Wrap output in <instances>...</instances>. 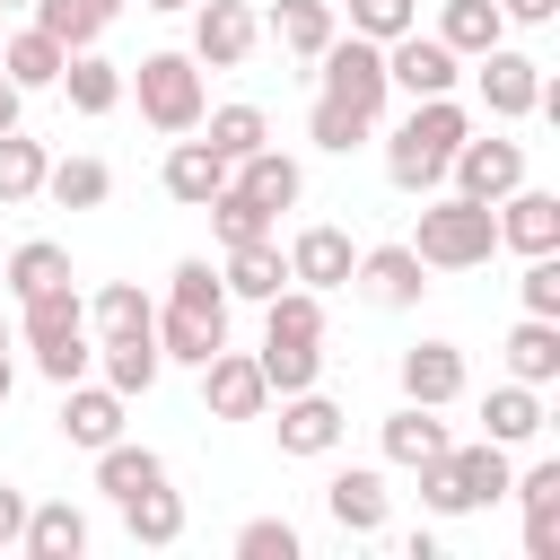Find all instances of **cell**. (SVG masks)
<instances>
[{"label":"cell","mask_w":560,"mask_h":560,"mask_svg":"<svg viewBox=\"0 0 560 560\" xmlns=\"http://www.w3.org/2000/svg\"><path fill=\"white\" fill-rule=\"evenodd\" d=\"M201 140L236 166V158H254V149L271 140V114H262V105H245V96H236V105H210V114H201Z\"/></svg>","instance_id":"cell-36"},{"label":"cell","mask_w":560,"mask_h":560,"mask_svg":"<svg viewBox=\"0 0 560 560\" xmlns=\"http://www.w3.org/2000/svg\"><path fill=\"white\" fill-rule=\"evenodd\" d=\"M525 560H560V508L525 516Z\"/></svg>","instance_id":"cell-49"},{"label":"cell","mask_w":560,"mask_h":560,"mask_svg":"<svg viewBox=\"0 0 560 560\" xmlns=\"http://www.w3.org/2000/svg\"><path fill=\"white\" fill-rule=\"evenodd\" d=\"M262 35L289 52V61H315L332 35H341V9L332 0H271V18H262Z\"/></svg>","instance_id":"cell-23"},{"label":"cell","mask_w":560,"mask_h":560,"mask_svg":"<svg viewBox=\"0 0 560 560\" xmlns=\"http://www.w3.org/2000/svg\"><path fill=\"white\" fill-rule=\"evenodd\" d=\"M105 192H114V166L105 158H52L44 166V201L52 210H105Z\"/></svg>","instance_id":"cell-32"},{"label":"cell","mask_w":560,"mask_h":560,"mask_svg":"<svg viewBox=\"0 0 560 560\" xmlns=\"http://www.w3.org/2000/svg\"><path fill=\"white\" fill-rule=\"evenodd\" d=\"M61 438H70L79 455L114 446V438H122V394H114L105 376H96V385H88V376H79V385H61Z\"/></svg>","instance_id":"cell-18"},{"label":"cell","mask_w":560,"mask_h":560,"mask_svg":"<svg viewBox=\"0 0 560 560\" xmlns=\"http://www.w3.org/2000/svg\"><path fill=\"white\" fill-rule=\"evenodd\" d=\"M26 560H79L88 551V516L70 499H26V534H18Z\"/></svg>","instance_id":"cell-25"},{"label":"cell","mask_w":560,"mask_h":560,"mask_svg":"<svg viewBox=\"0 0 560 560\" xmlns=\"http://www.w3.org/2000/svg\"><path fill=\"white\" fill-rule=\"evenodd\" d=\"M61 61H70V52H61L35 18H26V26H0V70H9L26 96H35V88H52V79H61Z\"/></svg>","instance_id":"cell-28"},{"label":"cell","mask_w":560,"mask_h":560,"mask_svg":"<svg viewBox=\"0 0 560 560\" xmlns=\"http://www.w3.org/2000/svg\"><path fill=\"white\" fill-rule=\"evenodd\" d=\"M158 184H166V201H184V210H201L219 184H228V158L210 149V140H166V166H158Z\"/></svg>","instance_id":"cell-21"},{"label":"cell","mask_w":560,"mask_h":560,"mask_svg":"<svg viewBox=\"0 0 560 560\" xmlns=\"http://www.w3.org/2000/svg\"><path fill=\"white\" fill-rule=\"evenodd\" d=\"M122 534H131V542H149V551L184 542V490H175V481H158V490H140V499H122Z\"/></svg>","instance_id":"cell-34"},{"label":"cell","mask_w":560,"mask_h":560,"mask_svg":"<svg viewBox=\"0 0 560 560\" xmlns=\"http://www.w3.org/2000/svg\"><path fill=\"white\" fill-rule=\"evenodd\" d=\"M166 306L228 324V280H219V262H210V254H184V262H175V280H166Z\"/></svg>","instance_id":"cell-39"},{"label":"cell","mask_w":560,"mask_h":560,"mask_svg":"<svg viewBox=\"0 0 560 560\" xmlns=\"http://www.w3.org/2000/svg\"><path fill=\"white\" fill-rule=\"evenodd\" d=\"M446 184H455L464 201L516 192V184H525V140H508V131H464V149L446 158Z\"/></svg>","instance_id":"cell-7"},{"label":"cell","mask_w":560,"mask_h":560,"mask_svg":"<svg viewBox=\"0 0 560 560\" xmlns=\"http://www.w3.org/2000/svg\"><path fill=\"white\" fill-rule=\"evenodd\" d=\"M18 534H26V490L0 481V551H18Z\"/></svg>","instance_id":"cell-50"},{"label":"cell","mask_w":560,"mask_h":560,"mask_svg":"<svg viewBox=\"0 0 560 560\" xmlns=\"http://www.w3.org/2000/svg\"><path fill=\"white\" fill-rule=\"evenodd\" d=\"M508 490L525 499V516H542V508H560V464H525V472H508Z\"/></svg>","instance_id":"cell-48"},{"label":"cell","mask_w":560,"mask_h":560,"mask_svg":"<svg viewBox=\"0 0 560 560\" xmlns=\"http://www.w3.org/2000/svg\"><path fill=\"white\" fill-rule=\"evenodd\" d=\"M376 446H385V464H402V472H420V464H438L446 446H455V429L429 411V402H402V411H385V429H376Z\"/></svg>","instance_id":"cell-20"},{"label":"cell","mask_w":560,"mask_h":560,"mask_svg":"<svg viewBox=\"0 0 560 560\" xmlns=\"http://www.w3.org/2000/svg\"><path fill=\"white\" fill-rule=\"evenodd\" d=\"M96 376H105L122 402H131V394H149V385L166 376V359H158V332H149V324H140V332H105V341H96Z\"/></svg>","instance_id":"cell-22"},{"label":"cell","mask_w":560,"mask_h":560,"mask_svg":"<svg viewBox=\"0 0 560 560\" xmlns=\"http://www.w3.org/2000/svg\"><path fill=\"white\" fill-rule=\"evenodd\" d=\"M149 332H158V359H166V368H201V359L228 341V324L184 315V306H158V324H149Z\"/></svg>","instance_id":"cell-33"},{"label":"cell","mask_w":560,"mask_h":560,"mask_svg":"<svg viewBox=\"0 0 560 560\" xmlns=\"http://www.w3.org/2000/svg\"><path fill=\"white\" fill-rule=\"evenodd\" d=\"M306 140H315V149H332V158H350V149H368V140H376V122H368L359 105L315 96V105H306Z\"/></svg>","instance_id":"cell-43"},{"label":"cell","mask_w":560,"mask_h":560,"mask_svg":"<svg viewBox=\"0 0 560 560\" xmlns=\"http://www.w3.org/2000/svg\"><path fill=\"white\" fill-rule=\"evenodd\" d=\"M332 9H350V35H368V44H394L420 26V0H332Z\"/></svg>","instance_id":"cell-45"},{"label":"cell","mask_w":560,"mask_h":560,"mask_svg":"<svg viewBox=\"0 0 560 560\" xmlns=\"http://www.w3.org/2000/svg\"><path fill=\"white\" fill-rule=\"evenodd\" d=\"M508 446L499 438H472V446H446L438 464H420V508L429 516H472L490 499H508Z\"/></svg>","instance_id":"cell-4"},{"label":"cell","mask_w":560,"mask_h":560,"mask_svg":"<svg viewBox=\"0 0 560 560\" xmlns=\"http://www.w3.org/2000/svg\"><path fill=\"white\" fill-rule=\"evenodd\" d=\"M499 18H508V26H551L560 0H499Z\"/></svg>","instance_id":"cell-51"},{"label":"cell","mask_w":560,"mask_h":560,"mask_svg":"<svg viewBox=\"0 0 560 560\" xmlns=\"http://www.w3.org/2000/svg\"><path fill=\"white\" fill-rule=\"evenodd\" d=\"M350 289H359L368 306H385V315H411V306L429 298V262H420L411 245H359Z\"/></svg>","instance_id":"cell-8"},{"label":"cell","mask_w":560,"mask_h":560,"mask_svg":"<svg viewBox=\"0 0 560 560\" xmlns=\"http://www.w3.org/2000/svg\"><path fill=\"white\" fill-rule=\"evenodd\" d=\"M262 332H280V341H324V289L280 280V289L262 298Z\"/></svg>","instance_id":"cell-41"},{"label":"cell","mask_w":560,"mask_h":560,"mask_svg":"<svg viewBox=\"0 0 560 560\" xmlns=\"http://www.w3.org/2000/svg\"><path fill=\"white\" fill-rule=\"evenodd\" d=\"M18 114H26V88L0 70V131H18Z\"/></svg>","instance_id":"cell-52"},{"label":"cell","mask_w":560,"mask_h":560,"mask_svg":"<svg viewBox=\"0 0 560 560\" xmlns=\"http://www.w3.org/2000/svg\"><path fill=\"white\" fill-rule=\"evenodd\" d=\"M280 254H289V280H298V289H324V298H332V289H350V262H359L350 228H332V219L298 228V236H289Z\"/></svg>","instance_id":"cell-13"},{"label":"cell","mask_w":560,"mask_h":560,"mask_svg":"<svg viewBox=\"0 0 560 560\" xmlns=\"http://www.w3.org/2000/svg\"><path fill=\"white\" fill-rule=\"evenodd\" d=\"M306 542H298V525L289 516H245L236 525V560H298Z\"/></svg>","instance_id":"cell-46"},{"label":"cell","mask_w":560,"mask_h":560,"mask_svg":"<svg viewBox=\"0 0 560 560\" xmlns=\"http://www.w3.org/2000/svg\"><path fill=\"white\" fill-rule=\"evenodd\" d=\"M490 219H499V245L508 254H560V192L516 184V192L490 201Z\"/></svg>","instance_id":"cell-12"},{"label":"cell","mask_w":560,"mask_h":560,"mask_svg":"<svg viewBox=\"0 0 560 560\" xmlns=\"http://www.w3.org/2000/svg\"><path fill=\"white\" fill-rule=\"evenodd\" d=\"M44 140H26V131H0V210H18V201H35L44 192Z\"/></svg>","instance_id":"cell-42"},{"label":"cell","mask_w":560,"mask_h":560,"mask_svg":"<svg viewBox=\"0 0 560 560\" xmlns=\"http://www.w3.org/2000/svg\"><path fill=\"white\" fill-rule=\"evenodd\" d=\"M140 9H158V18H175V9H192V0H140Z\"/></svg>","instance_id":"cell-54"},{"label":"cell","mask_w":560,"mask_h":560,"mask_svg":"<svg viewBox=\"0 0 560 560\" xmlns=\"http://www.w3.org/2000/svg\"><path fill=\"white\" fill-rule=\"evenodd\" d=\"M0 9H35V0H0Z\"/></svg>","instance_id":"cell-56"},{"label":"cell","mask_w":560,"mask_h":560,"mask_svg":"<svg viewBox=\"0 0 560 560\" xmlns=\"http://www.w3.org/2000/svg\"><path fill=\"white\" fill-rule=\"evenodd\" d=\"M0 350H18V324H9V315H0Z\"/></svg>","instance_id":"cell-55"},{"label":"cell","mask_w":560,"mask_h":560,"mask_svg":"<svg viewBox=\"0 0 560 560\" xmlns=\"http://www.w3.org/2000/svg\"><path fill=\"white\" fill-rule=\"evenodd\" d=\"M0 254H9V245H0Z\"/></svg>","instance_id":"cell-57"},{"label":"cell","mask_w":560,"mask_h":560,"mask_svg":"<svg viewBox=\"0 0 560 560\" xmlns=\"http://www.w3.org/2000/svg\"><path fill=\"white\" fill-rule=\"evenodd\" d=\"M438 44H446L455 61H481L490 44H508V18H499V0H446V9H438Z\"/></svg>","instance_id":"cell-29"},{"label":"cell","mask_w":560,"mask_h":560,"mask_svg":"<svg viewBox=\"0 0 560 560\" xmlns=\"http://www.w3.org/2000/svg\"><path fill=\"white\" fill-rule=\"evenodd\" d=\"M306 70H315V96L359 105L368 122H385V96H394V79H385V44H368V35H332Z\"/></svg>","instance_id":"cell-6"},{"label":"cell","mask_w":560,"mask_h":560,"mask_svg":"<svg viewBox=\"0 0 560 560\" xmlns=\"http://www.w3.org/2000/svg\"><path fill=\"white\" fill-rule=\"evenodd\" d=\"M508 376H516V385H551V376H560V324H551V315H525V324L508 332Z\"/></svg>","instance_id":"cell-37"},{"label":"cell","mask_w":560,"mask_h":560,"mask_svg":"<svg viewBox=\"0 0 560 560\" xmlns=\"http://www.w3.org/2000/svg\"><path fill=\"white\" fill-rule=\"evenodd\" d=\"M140 324H158V298L140 289V280H105L96 298H88V332L105 341V332H140Z\"/></svg>","instance_id":"cell-40"},{"label":"cell","mask_w":560,"mask_h":560,"mask_svg":"<svg viewBox=\"0 0 560 560\" xmlns=\"http://www.w3.org/2000/svg\"><path fill=\"white\" fill-rule=\"evenodd\" d=\"M122 18V0H35V26L61 44V52H79V44H96L105 26Z\"/></svg>","instance_id":"cell-35"},{"label":"cell","mask_w":560,"mask_h":560,"mask_svg":"<svg viewBox=\"0 0 560 560\" xmlns=\"http://www.w3.org/2000/svg\"><path fill=\"white\" fill-rule=\"evenodd\" d=\"M271 429H280V455H306V464H315V455L341 446L350 420H341V402H332L324 385H306V394H280V420H271Z\"/></svg>","instance_id":"cell-15"},{"label":"cell","mask_w":560,"mask_h":560,"mask_svg":"<svg viewBox=\"0 0 560 560\" xmlns=\"http://www.w3.org/2000/svg\"><path fill=\"white\" fill-rule=\"evenodd\" d=\"M472 79H481V105H490L499 122H525L534 96H542V61L516 52V44H490V52L472 61Z\"/></svg>","instance_id":"cell-11"},{"label":"cell","mask_w":560,"mask_h":560,"mask_svg":"<svg viewBox=\"0 0 560 560\" xmlns=\"http://www.w3.org/2000/svg\"><path fill=\"white\" fill-rule=\"evenodd\" d=\"M166 481V455L158 446H131V438H114V446H96V490L122 508V499H140V490H158Z\"/></svg>","instance_id":"cell-27"},{"label":"cell","mask_w":560,"mask_h":560,"mask_svg":"<svg viewBox=\"0 0 560 560\" xmlns=\"http://www.w3.org/2000/svg\"><path fill=\"white\" fill-rule=\"evenodd\" d=\"M385 79H394L402 96H455L464 61H455L438 35H420V26H411V35H394V44H385Z\"/></svg>","instance_id":"cell-14"},{"label":"cell","mask_w":560,"mask_h":560,"mask_svg":"<svg viewBox=\"0 0 560 560\" xmlns=\"http://www.w3.org/2000/svg\"><path fill=\"white\" fill-rule=\"evenodd\" d=\"M394 376H402V402H429V411H446V402L472 385V368H464V350H455V341H411Z\"/></svg>","instance_id":"cell-16"},{"label":"cell","mask_w":560,"mask_h":560,"mask_svg":"<svg viewBox=\"0 0 560 560\" xmlns=\"http://www.w3.org/2000/svg\"><path fill=\"white\" fill-rule=\"evenodd\" d=\"M52 88L70 96V114H88V122H96V114H114V105H122V61H105L96 44H79V52L61 61V79H52Z\"/></svg>","instance_id":"cell-24"},{"label":"cell","mask_w":560,"mask_h":560,"mask_svg":"<svg viewBox=\"0 0 560 560\" xmlns=\"http://www.w3.org/2000/svg\"><path fill=\"white\" fill-rule=\"evenodd\" d=\"M429 271H472L499 254V219L490 201H464V192H420V228L402 236Z\"/></svg>","instance_id":"cell-3"},{"label":"cell","mask_w":560,"mask_h":560,"mask_svg":"<svg viewBox=\"0 0 560 560\" xmlns=\"http://www.w3.org/2000/svg\"><path fill=\"white\" fill-rule=\"evenodd\" d=\"M201 411L210 420H262L271 411V385H262V368H254V350H210L201 359Z\"/></svg>","instance_id":"cell-9"},{"label":"cell","mask_w":560,"mask_h":560,"mask_svg":"<svg viewBox=\"0 0 560 560\" xmlns=\"http://www.w3.org/2000/svg\"><path fill=\"white\" fill-rule=\"evenodd\" d=\"M201 210H210V228H219V245H254V236H271V210H262V201H245L236 184H219V192H210Z\"/></svg>","instance_id":"cell-44"},{"label":"cell","mask_w":560,"mask_h":560,"mask_svg":"<svg viewBox=\"0 0 560 560\" xmlns=\"http://www.w3.org/2000/svg\"><path fill=\"white\" fill-rule=\"evenodd\" d=\"M0 280H9V298H44V289H61V280H70V245L26 236V245H9V254H0Z\"/></svg>","instance_id":"cell-30"},{"label":"cell","mask_w":560,"mask_h":560,"mask_svg":"<svg viewBox=\"0 0 560 560\" xmlns=\"http://www.w3.org/2000/svg\"><path fill=\"white\" fill-rule=\"evenodd\" d=\"M254 368H262V385H271V394H306V385L324 376V341H280V332H262Z\"/></svg>","instance_id":"cell-38"},{"label":"cell","mask_w":560,"mask_h":560,"mask_svg":"<svg viewBox=\"0 0 560 560\" xmlns=\"http://www.w3.org/2000/svg\"><path fill=\"white\" fill-rule=\"evenodd\" d=\"M219 280H228V298H271L280 280H289V254H280V236H254V245H228V262H219Z\"/></svg>","instance_id":"cell-31"},{"label":"cell","mask_w":560,"mask_h":560,"mask_svg":"<svg viewBox=\"0 0 560 560\" xmlns=\"http://www.w3.org/2000/svg\"><path fill=\"white\" fill-rule=\"evenodd\" d=\"M385 508H394V490H385L376 464H341V472L324 481V516H332L341 534H385Z\"/></svg>","instance_id":"cell-17"},{"label":"cell","mask_w":560,"mask_h":560,"mask_svg":"<svg viewBox=\"0 0 560 560\" xmlns=\"http://www.w3.org/2000/svg\"><path fill=\"white\" fill-rule=\"evenodd\" d=\"M481 438H499V446H525V438H542V385H490L481 394Z\"/></svg>","instance_id":"cell-26"},{"label":"cell","mask_w":560,"mask_h":560,"mask_svg":"<svg viewBox=\"0 0 560 560\" xmlns=\"http://www.w3.org/2000/svg\"><path fill=\"white\" fill-rule=\"evenodd\" d=\"M228 184H236L245 201H262V210L280 219V210H298V192H306V166H298L289 149H271V140H262L254 158H236V166H228Z\"/></svg>","instance_id":"cell-19"},{"label":"cell","mask_w":560,"mask_h":560,"mask_svg":"<svg viewBox=\"0 0 560 560\" xmlns=\"http://www.w3.org/2000/svg\"><path fill=\"white\" fill-rule=\"evenodd\" d=\"M254 44H262L254 0H192V61L201 70H236Z\"/></svg>","instance_id":"cell-10"},{"label":"cell","mask_w":560,"mask_h":560,"mask_svg":"<svg viewBox=\"0 0 560 560\" xmlns=\"http://www.w3.org/2000/svg\"><path fill=\"white\" fill-rule=\"evenodd\" d=\"M516 298H525V315H551V324H560V254H525Z\"/></svg>","instance_id":"cell-47"},{"label":"cell","mask_w":560,"mask_h":560,"mask_svg":"<svg viewBox=\"0 0 560 560\" xmlns=\"http://www.w3.org/2000/svg\"><path fill=\"white\" fill-rule=\"evenodd\" d=\"M122 96H140V122L166 131V140L201 131V114H210V88H201V61H192V52H149V61L122 79Z\"/></svg>","instance_id":"cell-5"},{"label":"cell","mask_w":560,"mask_h":560,"mask_svg":"<svg viewBox=\"0 0 560 560\" xmlns=\"http://www.w3.org/2000/svg\"><path fill=\"white\" fill-rule=\"evenodd\" d=\"M9 394H18V359L0 350V402H9Z\"/></svg>","instance_id":"cell-53"},{"label":"cell","mask_w":560,"mask_h":560,"mask_svg":"<svg viewBox=\"0 0 560 560\" xmlns=\"http://www.w3.org/2000/svg\"><path fill=\"white\" fill-rule=\"evenodd\" d=\"M18 341H26L35 376H52V385H79V376L96 368L88 298H79L70 280H61V289H44V298H18Z\"/></svg>","instance_id":"cell-2"},{"label":"cell","mask_w":560,"mask_h":560,"mask_svg":"<svg viewBox=\"0 0 560 560\" xmlns=\"http://www.w3.org/2000/svg\"><path fill=\"white\" fill-rule=\"evenodd\" d=\"M464 131H472V114H464L455 96H411V114L385 131V175H394V192H438V184H446V158L464 149Z\"/></svg>","instance_id":"cell-1"}]
</instances>
